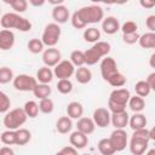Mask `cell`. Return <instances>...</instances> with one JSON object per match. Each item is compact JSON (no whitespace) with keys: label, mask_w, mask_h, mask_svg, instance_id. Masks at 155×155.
Segmentation results:
<instances>
[{"label":"cell","mask_w":155,"mask_h":155,"mask_svg":"<svg viewBox=\"0 0 155 155\" xmlns=\"http://www.w3.org/2000/svg\"><path fill=\"white\" fill-rule=\"evenodd\" d=\"M23 109H24L27 116H28V117H31V119L36 117L38 114H39V110H40L39 104H38L35 101H28V102H25Z\"/></svg>","instance_id":"cell-32"},{"label":"cell","mask_w":155,"mask_h":155,"mask_svg":"<svg viewBox=\"0 0 155 155\" xmlns=\"http://www.w3.org/2000/svg\"><path fill=\"white\" fill-rule=\"evenodd\" d=\"M149 65L155 69V52H154V53L150 56V58H149Z\"/></svg>","instance_id":"cell-52"},{"label":"cell","mask_w":155,"mask_h":155,"mask_svg":"<svg viewBox=\"0 0 155 155\" xmlns=\"http://www.w3.org/2000/svg\"><path fill=\"white\" fill-rule=\"evenodd\" d=\"M39 108H40V111L44 113V114H51L54 109V103L51 98H45V99H41L40 103H39Z\"/></svg>","instance_id":"cell-40"},{"label":"cell","mask_w":155,"mask_h":155,"mask_svg":"<svg viewBox=\"0 0 155 155\" xmlns=\"http://www.w3.org/2000/svg\"><path fill=\"white\" fill-rule=\"evenodd\" d=\"M149 136H150V139L155 140V126L149 130Z\"/></svg>","instance_id":"cell-53"},{"label":"cell","mask_w":155,"mask_h":155,"mask_svg":"<svg viewBox=\"0 0 155 155\" xmlns=\"http://www.w3.org/2000/svg\"><path fill=\"white\" fill-rule=\"evenodd\" d=\"M52 18H53L54 23H57V24L67 23L68 19H69V10H68V7L64 6L63 4L58 5V6H54L53 10H52Z\"/></svg>","instance_id":"cell-16"},{"label":"cell","mask_w":155,"mask_h":155,"mask_svg":"<svg viewBox=\"0 0 155 155\" xmlns=\"http://www.w3.org/2000/svg\"><path fill=\"white\" fill-rule=\"evenodd\" d=\"M75 79L79 84L81 85H85V84H88L91 80H92V71L87 68V67H80L75 70Z\"/></svg>","instance_id":"cell-24"},{"label":"cell","mask_w":155,"mask_h":155,"mask_svg":"<svg viewBox=\"0 0 155 155\" xmlns=\"http://www.w3.org/2000/svg\"><path fill=\"white\" fill-rule=\"evenodd\" d=\"M130 122V115L127 111L111 114V124L116 130H124Z\"/></svg>","instance_id":"cell-20"},{"label":"cell","mask_w":155,"mask_h":155,"mask_svg":"<svg viewBox=\"0 0 155 155\" xmlns=\"http://www.w3.org/2000/svg\"><path fill=\"white\" fill-rule=\"evenodd\" d=\"M29 4L33 6H42L45 4V0H29Z\"/></svg>","instance_id":"cell-51"},{"label":"cell","mask_w":155,"mask_h":155,"mask_svg":"<svg viewBox=\"0 0 155 155\" xmlns=\"http://www.w3.org/2000/svg\"><path fill=\"white\" fill-rule=\"evenodd\" d=\"M67 114L70 119H81L82 117V114H84V107L80 102H70L68 105H67Z\"/></svg>","instance_id":"cell-21"},{"label":"cell","mask_w":155,"mask_h":155,"mask_svg":"<svg viewBox=\"0 0 155 155\" xmlns=\"http://www.w3.org/2000/svg\"><path fill=\"white\" fill-rule=\"evenodd\" d=\"M139 5L143 8H153L155 6V0H140Z\"/></svg>","instance_id":"cell-48"},{"label":"cell","mask_w":155,"mask_h":155,"mask_svg":"<svg viewBox=\"0 0 155 155\" xmlns=\"http://www.w3.org/2000/svg\"><path fill=\"white\" fill-rule=\"evenodd\" d=\"M15 75L11 68L8 67H1L0 68V84H7L10 81H13Z\"/></svg>","instance_id":"cell-38"},{"label":"cell","mask_w":155,"mask_h":155,"mask_svg":"<svg viewBox=\"0 0 155 155\" xmlns=\"http://www.w3.org/2000/svg\"><path fill=\"white\" fill-rule=\"evenodd\" d=\"M54 73L51 70V68L44 65L41 68H39V70L36 71V80L39 84H50L53 80Z\"/></svg>","instance_id":"cell-22"},{"label":"cell","mask_w":155,"mask_h":155,"mask_svg":"<svg viewBox=\"0 0 155 155\" xmlns=\"http://www.w3.org/2000/svg\"><path fill=\"white\" fill-rule=\"evenodd\" d=\"M51 92H52V90H51L50 85H47V84H38L36 87L33 91L34 96L36 98H39L40 101L41 99H45V98H50Z\"/></svg>","instance_id":"cell-27"},{"label":"cell","mask_w":155,"mask_h":155,"mask_svg":"<svg viewBox=\"0 0 155 155\" xmlns=\"http://www.w3.org/2000/svg\"><path fill=\"white\" fill-rule=\"evenodd\" d=\"M82 155H91V154H82Z\"/></svg>","instance_id":"cell-56"},{"label":"cell","mask_w":155,"mask_h":155,"mask_svg":"<svg viewBox=\"0 0 155 155\" xmlns=\"http://www.w3.org/2000/svg\"><path fill=\"white\" fill-rule=\"evenodd\" d=\"M108 109L111 114H117V113H122L126 111V107L125 105H120L117 103H114L111 101H108Z\"/></svg>","instance_id":"cell-45"},{"label":"cell","mask_w":155,"mask_h":155,"mask_svg":"<svg viewBox=\"0 0 155 155\" xmlns=\"http://www.w3.org/2000/svg\"><path fill=\"white\" fill-rule=\"evenodd\" d=\"M145 25L150 30V33H155V15H150L147 17Z\"/></svg>","instance_id":"cell-46"},{"label":"cell","mask_w":155,"mask_h":155,"mask_svg":"<svg viewBox=\"0 0 155 155\" xmlns=\"http://www.w3.org/2000/svg\"><path fill=\"white\" fill-rule=\"evenodd\" d=\"M134 91H136L137 96L144 98V97H147L151 92V88H150V86H149L147 80H140V81H138L134 85Z\"/></svg>","instance_id":"cell-30"},{"label":"cell","mask_w":155,"mask_h":155,"mask_svg":"<svg viewBox=\"0 0 155 155\" xmlns=\"http://www.w3.org/2000/svg\"><path fill=\"white\" fill-rule=\"evenodd\" d=\"M59 151H61L62 155H79L78 151H76V149H75L74 147H71V145L64 147V148H62Z\"/></svg>","instance_id":"cell-47"},{"label":"cell","mask_w":155,"mask_h":155,"mask_svg":"<svg viewBox=\"0 0 155 155\" xmlns=\"http://www.w3.org/2000/svg\"><path fill=\"white\" fill-rule=\"evenodd\" d=\"M137 29H138V25H137V23L133 22V21H127V22H125V23L121 25L122 34H132V33H137Z\"/></svg>","instance_id":"cell-42"},{"label":"cell","mask_w":155,"mask_h":155,"mask_svg":"<svg viewBox=\"0 0 155 155\" xmlns=\"http://www.w3.org/2000/svg\"><path fill=\"white\" fill-rule=\"evenodd\" d=\"M69 143L75 149H84L88 144V136L76 130L69 136Z\"/></svg>","instance_id":"cell-15"},{"label":"cell","mask_w":155,"mask_h":155,"mask_svg":"<svg viewBox=\"0 0 155 155\" xmlns=\"http://www.w3.org/2000/svg\"><path fill=\"white\" fill-rule=\"evenodd\" d=\"M0 24L2 29H17L19 31H29L31 29V23L25 17H22L21 15L16 12H6L2 15L0 19Z\"/></svg>","instance_id":"cell-1"},{"label":"cell","mask_w":155,"mask_h":155,"mask_svg":"<svg viewBox=\"0 0 155 155\" xmlns=\"http://www.w3.org/2000/svg\"><path fill=\"white\" fill-rule=\"evenodd\" d=\"M0 155H15V151L12 148L4 145L0 148Z\"/></svg>","instance_id":"cell-50"},{"label":"cell","mask_w":155,"mask_h":155,"mask_svg":"<svg viewBox=\"0 0 155 155\" xmlns=\"http://www.w3.org/2000/svg\"><path fill=\"white\" fill-rule=\"evenodd\" d=\"M131 98V93L127 88H115L109 94V99L114 103H117L120 105H128V101Z\"/></svg>","instance_id":"cell-13"},{"label":"cell","mask_w":155,"mask_h":155,"mask_svg":"<svg viewBox=\"0 0 155 155\" xmlns=\"http://www.w3.org/2000/svg\"><path fill=\"white\" fill-rule=\"evenodd\" d=\"M27 47H28V50H29L31 53H34V54L45 51V50H44L45 45H44L42 40H41V39H36V38L30 39V40L28 41V44H27Z\"/></svg>","instance_id":"cell-34"},{"label":"cell","mask_w":155,"mask_h":155,"mask_svg":"<svg viewBox=\"0 0 155 155\" xmlns=\"http://www.w3.org/2000/svg\"><path fill=\"white\" fill-rule=\"evenodd\" d=\"M57 90L62 94H68V93H70L73 91V82L69 79L58 80V82H57Z\"/></svg>","instance_id":"cell-39"},{"label":"cell","mask_w":155,"mask_h":155,"mask_svg":"<svg viewBox=\"0 0 155 155\" xmlns=\"http://www.w3.org/2000/svg\"><path fill=\"white\" fill-rule=\"evenodd\" d=\"M27 119H28V116L23 108H15L4 115L2 122L7 130L17 131L18 128H21V126H23L25 124Z\"/></svg>","instance_id":"cell-5"},{"label":"cell","mask_w":155,"mask_h":155,"mask_svg":"<svg viewBox=\"0 0 155 155\" xmlns=\"http://www.w3.org/2000/svg\"><path fill=\"white\" fill-rule=\"evenodd\" d=\"M71 128H73V121L68 115L61 116L56 122V130L61 134H67L68 132L71 131Z\"/></svg>","instance_id":"cell-23"},{"label":"cell","mask_w":155,"mask_h":155,"mask_svg":"<svg viewBox=\"0 0 155 155\" xmlns=\"http://www.w3.org/2000/svg\"><path fill=\"white\" fill-rule=\"evenodd\" d=\"M12 84H13V87L17 91H21V92H29V91H31L33 92L39 82H38L36 78H33L31 75L19 74V75L15 76Z\"/></svg>","instance_id":"cell-7"},{"label":"cell","mask_w":155,"mask_h":155,"mask_svg":"<svg viewBox=\"0 0 155 155\" xmlns=\"http://www.w3.org/2000/svg\"><path fill=\"white\" fill-rule=\"evenodd\" d=\"M150 136H149V130L142 128L133 131V134L130 140V151L133 155H143L149 145Z\"/></svg>","instance_id":"cell-2"},{"label":"cell","mask_w":155,"mask_h":155,"mask_svg":"<svg viewBox=\"0 0 155 155\" xmlns=\"http://www.w3.org/2000/svg\"><path fill=\"white\" fill-rule=\"evenodd\" d=\"M116 73H119V69H117V64H116L115 59L109 56L104 57L101 61V75L103 78V80L108 81Z\"/></svg>","instance_id":"cell-8"},{"label":"cell","mask_w":155,"mask_h":155,"mask_svg":"<svg viewBox=\"0 0 155 155\" xmlns=\"http://www.w3.org/2000/svg\"><path fill=\"white\" fill-rule=\"evenodd\" d=\"M82 36H84L85 41L96 44V42H98L99 39H101V31H99V29H97V28H94V27H91V28H87V29L84 30Z\"/></svg>","instance_id":"cell-29"},{"label":"cell","mask_w":155,"mask_h":155,"mask_svg":"<svg viewBox=\"0 0 155 155\" xmlns=\"http://www.w3.org/2000/svg\"><path fill=\"white\" fill-rule=\"evenodd\" d=\"M16 136H17V143H16L17 145H25L31 139V133L27 128H18L16 131Z\"/></svg>","instance_id":"cell-33"},{"label":"cell","mask_w":155,"mask_h":155,"mask_svg":"<svg viewBox=\"0 0 155 155\" xmlns=\"http://www.w3.org/2000/svg\"><path fill=\"white\" fill-rule=\"evenodd\" d=\"M102 29H103V31H104L105 34L113 35V34L117 33V31L121 29L120 22H119V19H117L116 17H114V16H108V17H105V18L103 19V22H102Z\"/></svg>","instance_id":"cell-14"},{"label":"cell","mask_w":155,"mask_h":155,"mask_svg":"<svg viewBox=\"0 0 155 155\" xmlns=\"http://www.w3.org/2000/svg\"><path fill=\"white\" fill-rule=\"evenodd\" d=\"M42 62L46 67L52 68L62 62V53L56 47H48L42 52Z\"/></svg>","instance_id":"cell-10"},{"label":"cell","mask_w":155,"mask_h":155,"mask_svg":"<svg viewBox=\"0 0 155 155\" xmlns=\"http://www.w3.org/2000/svg\"><path fill=\"white\" fill-rule=\"evenodd\" d=\"M148 124V120H147V116L142 113H134L132 116H130V122H128V126L133 130V131H137V130H142V128H147Z\"/></svg>","instance_id":"cell-19"},{"label":"cell","mask_w":155,"mask_h":155,"mask_svg":"<svg viewBox=\"0 0 155 155\" xmlns=\"http://www.w3.org/2000/svg\"><path fill=\"white\" fill-rule=\"evenodd\" d=\"M4 2L10 4V6L15 10L16 13H22L27 11V7H28L27 0H4Z\"/></svg>","instance_id":"cell-35"},{"label":"cell","mask_w":155,"mask_h":155,"mask_svg":"<svg viewBox=\"0 0 155 155\" xmlns=\"http://www.w3.org/2000/svg\"><path fill=\"white\" fill-rule=\"evenodd\" d=\"M1 143H4L5 145H12L17 143V136H16V131L12 130H6L1 133L0 136Z\"/></svg>","instance_id":"cell-36"},{"label":"cell","mask_w":155,"mask_h":155,"mask_svg":"<svg viewBox=\"0 0 155 155\" xmlns=\"http://www.w3.org/2000/svg\"><path fill=\"white\" fill-rule=\"evenodd\" d=\"M92 119H93V121H94L97 127L104 128V127H108L109 124L111 122V114H110L109 109L101 107V108L94 109Z\"/></svg>","instance_id":"cell-12"},{"label":"cell","mask_w":155,"mask_h":155,"mask_svg":"<svg viewBox=\"0 0 155 155\" xmlns=\"http://www.w3.org/2000/svg\"><path fill=\"white\" fill-rule=\"evenodd\" d=\"M61 34H62V29H61L59 24H57V23H48L45 27V29H44V33L41 35V40H42L45 46L54 47L58 44V41H59Z\"/></svg>","instance_id":"cell-6"},{"label":"cell","mask_w":155,"mask_h":155,"mask_svg":"<svg viewBox=\"0 0 155 155\" xmlns=\"http://www.w3.org/2000/svg\"><path fill=\"white\" fill-rule=\"evenodd\" d=\"M98 151L102 154V155H114L116 153L110 138H102L99 142H98Z\"/></svg>","instance_id":"cell-25"},{"label":"cell","mask_w":155,"mask_h":155,"mask_svg":"<svg viewBox=\"0 0 155 155\" xmlns=\"http://www.w3.org/2000/svg\"><path fill=\"white\" fill-rule=\"evenodd\" d=\"M76 128H78V131H80V132H82V133H85V134L88 136V134H91V133L94 132L96 124H94L93 119L82 116L81 119L78 120V122H76Z\"/></svg>","instance_id":"cell-18"},{"label":"cell","mask_w":155,"mask_h":155,"mask_svg":"<svg viewBox=\"0 0 155 155\" xmlns=\"http://www.w3.org/2000/svg\"><path fill=\"white\" fill-rule=\"evenodd\" d=\"M70 21H71V25L75 28V29H84L85 27H86V24L81 21V18L79 17V15L76 13V11L71 15V18H70Z\"/></svg>","instance_id":"cell-44"},{"label":"cell","mask_w":155,"mask_h":155,"mask_svg":"<svg viewBox=\"0 0 155 155\" xmlns=\"http://www.w3.org/2000/svg\"><path fill=\"white\" fill-rule=\"evenodd\" d=\"M138 44L143 48H155V33L149 31L140 35Z\"/></svg>","instance_id":"cell-28"},{"label":"cell","mask_w":155,"mask_h":155,"mask_svg":"<svg viewBox=\"0 0 155 155\" xmlns=\"http://www.w3.org/2000/svg\"><path fill=\"white\" fill-rule=\"evenodd\" d=\"M147 81H148V84H149V86H150L151 91H154V92H155V71H153V73H150V74L148 75Z\"/></svg>","instance_id":"cell-49"},{"label":"cell","mask_w":155,"mask_h":155,"mask_svg":"<svg viewBox=\"0 0 155 155\" xmlns=\"http://www.w3.org/2000/svg\"><path fill=\"white\" fill-rule=\"evenodd\" d=\"M126 81H127L126 76H125L122 73L119 71V73L114 74L107 82H108L110 86H113V87H122V86L126 85Z\"/></svg>","instance_id":"cell-37"},{"label":"cell","mask_w":155,"mask_h":155,"mask_svg":"<svg viewBox=\"0 0 155 155\" xmlns=\"http://www.w3.org/2000/svg\"><path fill=\"white\" fill-rule=\"evenodd\" d=\"M10 107H11V101L8 96L4 91H1L0 92V113L5 115L6 113H8Z\"/></svg>","instance_id":"cell-41"},{"label":"cell","mask_w":155,"mask_h":155,"mask_svg":"<svg viewBox=\"0 0 155 155\" xmlns=\"http://www.w3.org/2000/svg\"><path fill=\"white\" fill-rule=\"evenodd\" d=\"M139 38L140 35L137 33H132V34H122V41L125 44H128V45H133L136 42L139 41Z\"/></svg>","instance_id":"cell-43"},{"label":"cell","mask_w":155,"mask_h":155,"mask_svg":"<svg viewBox=\"0 0 155 155\" xmlns=\"http://www.w3.org/2000/svg\"><path fill=\"white\" fill-rule=\"evenodd\" d=\"M145 155H155V149H150Z\"/></svg>","instance_id":"cell-54"},{"label":"cell","mask_w":155,"mask_h":155,"mask_svg":"<svg viewBox=\"0 0 155 155\" xmlns=\"http://www.w3.org/2000/svg\"><path fill=\"white\" fill-rule=\"evenodd\" d=\"M53 73H54V76L58 78V80L69 79L75 74V67L70 61H62L54 67Z\"/></svg>","instance_id":"cell-9"},{"label":"cell","mask_w":155,"mask_h":155,"mask_svg":"<svg viewBox=\"0 0 155 155\" xmlns=\"http://www.w3.org/2000/svg\"><path fill=\"white\" fill-rule=\"evenodd\" d=\"M54 155H62V154H61V151H58V153H56Z\"/></svg>","instance_id":"cell-55"},{"label":"cell","mask_w":155,"mask_h":155,"mask_svg":"<svg viewBox=\"0 0 155 155\" xmlns=\"http://www.w3.org/2000/svg\"><path fill=\"white\" fill-rule=\"evenodd\" d=\"M70 62L74 64V67H84L86 64L85 62V52L81 50H75L70 53Z\"/></svg>","instance_id":"cell-31"},{"label":"cell","mask_w":155,"mask_h":155,"mask_svg":"<svg viewBox=\"0 0 155 155\" xmlns=\"http://www.w3.org/2000/svg\"><path fill=\"white\" fill-rule=\"evenodd\" d=\"M15 45V33L8 29H2L0 31V50L7 51Z\"/></svg>","instance_id":"cell-17"},{"label":"cell","mask_w":155,"mask_h":155,"mask_svg":"<svg viewBox=\"0 0 155 155\" xmlns=\"http://www.w3.org/2000/svg\"><path fill=\"white\" fill-rule=\"evenodd\" d=\"M128 107L133 113H142L145 108V101L144 98L139 97V96H131L130 101H128Z\"/></svg>","instance_id":"cell-26"},{"label":"cell","mask_w":155,"mask_h":155,"mask_svg":"<svg viewBox=\"0 0 155 155\" xmlns=\"http://www.w3.org/2000/svg\"><path fill=\"white\" fill-rule=\"evenodd\" d=\"M110 44L107 41H98L93 44L92 47L87 48L85 52V62L87 65H93L98 63L103 57H107L110 52Z\"/></svg>","instance_id":"cell-3"},{"label":"cell","mask_w":155,"mask_h":155,"mask_svg":"<svg viewBox=\"0 0 155 155\" xmlns=\"http://www.w3.org/2000/svg\"><path fill=\"white\" fill-rule=\"evenodd\" d=\"M110 140L116 151H122L128 145V137L125 130H114L110 134Z\"/></svg>","instance_id":"cell-11"},{"label":"cell","mask_w":155,"mask_h":155,"mask_svg":"<svg viewBox=\"0 0 155 155\" xmlns=\"http://www.w3.org/2000/svg\"><path fill=\"white\" fill-rule=\"evenodd\" d=\"M76 13L81 18V21L87 25V24H94L103 22L104 19V11L101 6L98 5H88L84 6L79 10H76Z\"/></svg>","instance_id":"cell-4"}]
</instances>
